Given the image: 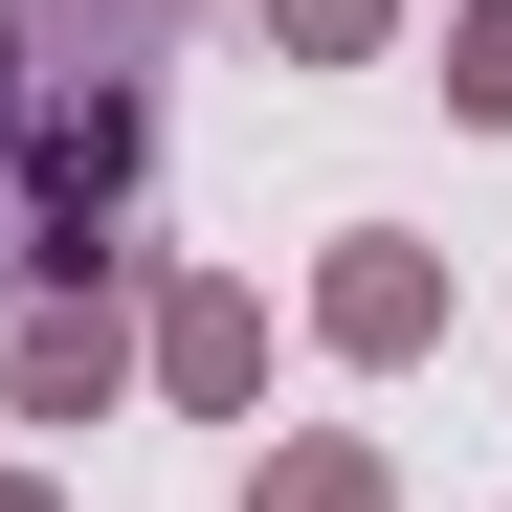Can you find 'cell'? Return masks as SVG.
Here are the masks:
<instances>
[{
	"mask_svg": "<svg viewBox=\"0 0 512 512\" xmlns=\"http://www.w3.org/2000/svg\"><path fill=\"white\" fill-rule=\"evenodd\" d=\"M156 357H179V401H245V379H268V334H245V290H179Z\"/></svg>",
	"mask_w": 512,
	"mask_h": 512,
	"instance_id": "obj_3",
	"label": "cell"
},
{
	"mask_svg": "<svg viewBox=\"0 0 512 512\" xmlns=\"http://www.w3.org/2000/svg\"><path fill=\"white\" fill-rule=\"evenodd\" d=\"M268 23H290V45H379V0H268Z\"/></svg>",
	"mask_w": 512,
	"mask_h": 512,
	"instance_id": "obj_6",
	"label": "cell"
},
{
	"mask_svg": "<svg viewBox=\"0 0 512 512\" xmlns=\"http://www.w3.org/2000/svg\"><path fill=\"white\" fill-rule=\"evenodd\" d=\"M268 512H379V468H357V446H290V468H268Z\"/></svg>",
	"mask_w": 512,
	"mask_h": 512,
	"instance_id": "obj_4",
	"label": "cell"
},
{
	"mask_svg": "<svg viewBox=\"0 0 512 512\" xmlns=\"http://www.w3.org/2000/svg\"><path fill=\"white\" fill-rule=\"evenodd\" d=\"M0 379H23V423H90V401H112V312H23Z\"/></svg>",
	"mask_w": 512,
	"mask_h": 512,
	"instance_id": "obj_2",
	"label": "cell"
},
{
	"mask_svg": "<svg viewBox=\"0 0 512 512\" xmlns=\"http://www.w3.org/2000/svg\"><path fill=\"white\" fill-rule=\"evenodd\" d=\"M446 90H468V112H512V0H490V23L446 45Z\"/></svg>",
	"mask_w": 512,
	"mask_h": 512,
	"instance_id": "obj_5",
	"label": "cell"
},
{
	"mask_svg": "<svg viewBox=\"0 0 512 512\" xmlns=\"http://www.w3.org/2000/svg\"><path fill=\"white\" fill-rule=\"evenodd\" d=\"M423 334H446V268L423 245H357L334 268V357H423Z\"/></svg>",
	"mask_w": 512,
	"mask_h": 512,
	"instance_id": "obj_1",
	"label": "cell"
}]
</instances>
